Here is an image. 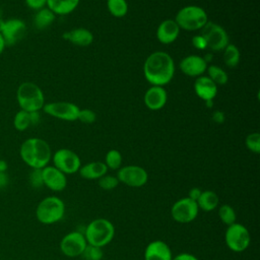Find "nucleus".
I'll use <instances>...</instances> for the list:
<instances>
[{"instance_id":"obj_1","label":"nucleus","mask_w":260,"mask_h":260,"mask_svg":"<svg viewBox=\"0 0 260 260\" xmlns=\"http://www.w3.org/2000/svg\"><path fill=\"white\" fill-rule=\"evenodd\" d=\"M174 74L175 62L167 52H153L144 61L143 75L151 85L164 86L173 79Z\"/></svg>"},{"instance_id":"obj_2","label":"nucleus","mask_w":260,"mask_h":260,"mask_svg":"<svg viewBox=\"0 0 260 260\" xmlns=\"http://www.w3.org/2000/svg\"><path fill=\"white\" fill-rule=\"evenodd\" d=\"M21 159L31 169H43L52 159V151L49 143L38 137L25 139L19 149Z\"/></svg>"},{"instance_id":"obj_3","label":"nucleus","mask_w":260,"mask_h":260,"mask_svg":"<svg viewBox=\"0 0 260 260\" xmlns=\"http://www.w3.org/2000/svg\"><path fill=\"white\" fill-rule=\"evenodd\" d=\"M16 101L21 110L27 113L39 112L45 105V95L39 85L25 81L17 87Z\"/></svg>"},{"instance_id":"obj_4","label":"nucleus","mask_w":260,"mask_h":260,"mask_svg":"<svg viewBox=\"0 0 260 260\" xmlns=\"http://www.w3.org/2000/svg\"><path fill=\"white\" fill-rule=\"evenodd\" d=\"M83 235L87 244L103 248L114 239L115 226L107 218H95L87 224Z\"/></svg>"},{"instance_id":"obj_5","label":"nucleus","mask_w":260,"mask_h":260,"mask_svg":"<svg viewBox=\"0 0 260 260\" xmlns=\"http://www.w3.org/2000/svg\"><path fill=\"white\" fill-rule=\"evenodd\" d=\"M174 20L180 29L194 31L201 29L207 23L208 16L202 7L197 5H187L177 12Z\"/></svg>"},{"instance_id":"obj_6","label":"nucleus","mask_w":260,"mask_h":260,"mask_svg":"<svg viewBox=\"0 0 260 260\" xmlns=\"http://www.w3.org/2000/svg\"><path fill=\"white\" fill-rule=\"evenodd\" d=\"M65 214V203L57 196H48L40 201L36 209L37 219L44 224L60 221Z\"/></svg>"},{"instance_id":"obj_7","label":"nucleus","mask_w":260,"mask_h":260,"mask_svg":"<svg viewBox=\"0 0 260 260\" xmlns=\"http://www.w3.org/2000/svg\"><path fill=\"white\" fill-rule=\"evenodd\" d=\"M224 242L231 251L239 253L245 251L249 247L251 243V236L245 225L235 222L226 228Z\"/></svg>"},{"instance_id":"obj_8","label":"nucleus","mask_w":260,"mask_h":260,"mask_svg":"<svg viewBox=\"0 0 260 260\" xmlns=\"http://www.w3.org/2000/svg\"><path fill=\"white\" fill-rule=\"evenodd\" d=\"M201 29V36L205 39L207 48L210 50L222 51L230 44L228 32L221 25L212 21H207Z\"/></svg>"},{"instance_id":"obj_9","label":"nucleus","mask_w":260,"mask_h":260,"mask_svg":"<svg viewBox=\"0 0 260 260\" xmlns=\"http://www.w3.org/2000/svg\"><path fill=\"white\" fill-rule=\"evenodd\" d=\"M53 166L65 175L75 174L81 167L80 157L76 152L68 148H60L52 155Z\"/></svg>"},{"instance_id":"obj_10","label":"nucleus","mask_w":260,"mask_h":260,"mask_svg":"<svg viewBox=\"0 0 260 260\" xmlns=\"http://www.w3.org/2000/svg\"><path fill=\"white\" fill-rule=\"evenodd\" d=\"M199 212L197 202L189 197H183L177 200L171 207L173 219L179 223H189L196 219Z\"/></svg>"},{"instance_id":"obj_11","label":"nucleus","mask_w":260,"mask_h":260,"mask_svg":"<svg viewBox=\"0 0 260 260\" xmlns=\"http://www.w3.org/2000/svg\"><path fill=\"white\" fill-rule=\"evenodd\" d=\"M116 177L119 180V183H123L133 188L142 187L148 181V174L146 170L135 165L121 167L118 170Z\"/></svg>"},{"instance_id":"obj_12","label":"nucleus","mask_w":260,"mask_h":260,"mask_svg":"<svg viewBox=\"0 0 260 260\" xmlns=\"http://www.w3.org/2000/svg\"><path fill=\"white\" fill-rule=\"evenodd\" d=\"M42 110L49 116L59 120L72 122L77 120L80 109L70 102H52L45 104Z\"/></svg>"},{"instance_id":"obj_13","label":"nucleus","mask_w":260,"mask_h":260,"mask_svg":"<svg viewBox=\"0 0 260 260\" xmlns=\"http://www.w3.org/2000/svg\"><path fill=\"white\" fill-rule=\"evenodd\" d=\"M0 34L4 40L5 46H13L24 38L26 34V24L19 18L3 20L0 25Z\"/></svg>"},{"instance_id":"obj_14","label":"nucleus","mask_w":260,"mask_h":260,"mask_svg":"<svg viewBox=\"0 0 260 260\" xmlns=\"http://www.w3.org/2000/svg\"><path fill=\"white\" fill-rule=\"evenodd\" d=\"M87 242L80 232H70L66 234L60 242V250L67 257H78L83 253Z\"/></svg>"},{"instance_id":"obj_15","label":"nucleus","mask_w":260,"mask_h":260,"mask_svg":"<svg viewBox=\"0 0 260 260\" xmlns=\"http://www.w3.org/2000/svg\"><path fill=\"white\" fill-rule=\"evenodd\" d=\"M44 186L54 192L63 191L67 186V178L64 173L54 166H47L42 169Z\"/></svg>"},{"instance_id":"obj_16","label":"nucleus","mask_w":260,"mask_h":260,"mask_svg":"<svg viewBox=\"0 0 260 260\" xmlns=\"http://www.w3.org/2000/svg\"><path fill=\"white\" fill-rule=\"evenodd\" d=\"M180 70L187 76L199 77L206 71L207 63L203 57L198 55H189L184 57L180 62Z\"/></svg>"},{"instance_id":"obj_17","label":"nucleus","mask_w":260,"mask_h":260,"mask_svg":"<svg viewBox=\"0 0 260 260\" xmlns=\"http://www.w3.org/2000/svg\"><path fill=\"white\" fill-rule=\"evenodd\" d=\"M168 101V93L164 86H150L144 93L143 102L147 109L158 111L165 107Z\"/></svg>"},{"instance_id":"obj_18","label":"nucleus","mask_w":260,"mask_h":260,"mask_svg":"<svg viewBox=\"0 0 260 260\" xmlns=\"http://www.w3.org/2000/svg\"><path fill=\"white\" fill-rule=\"evenodd\" d=\"M173 254L170 246L161 241L150 242L144 250V260H172Z\"/></svg>"},{"instance_id":"obj_19","label":"nucleus","mask_w":260,"mask_h":260,"mask_svg":"<svg viewBox=\"0 0 260 260\" xmlns=\"http://www.w3.org/2000/svg\"><path fill=\"white\" fill-rule=\"evenodd\" d=\"M180 35V27L174 19L162 20L156 28V38L159 43L170 45L174 43Z\"/></svg>"},{"instance_id":"obj_20","label":"nucleus","mask_w":260,"mask_h":260,"mask_svg":"<svg viewBox=\"0 0 260 260\" xmlns=\"http://www.w3.org/2000/svg\"><path fill=\"white\" fill-rule=\"evenodd\" d=\"M193 87L196 95L204 102L212 101L217 94V85L205 75L196 77Z\"/></svg>"},{"instance_id":"obj_21","label":"nucleus","mask_w":260,"mask_h":260,"mask_svg":"<svg viewBox=\"0 0 260 260\" xmlns=\"http://www.w3.org/2000/svg\"><path fill=\"white\" fill-rule=\"evenodd\" d=\"M63 39L77 47H87L93 42L92 32L84 27H76L62 35Z\"/></svg>"},{"instance_id":"obj_22","label":"nucleus","mask_w":260,"mask_h":260,"mask_svg":"<svg viewBox=\"0 0 260 260\" xmlns=\"http://www.w3.org/2000/svg\"><path fill=\"white\" fill-rule=\"evenodd\" d=\"M108 168L104 161H90L80 167L78 173L85 180H99L106 175Z\"/></svg>"},{"instance_id":"obj_23","label":"nucleus","mask_w":260,"mask_h":260,"mask_svg":"<svg viewBox=\"0 0 260 260\" xmlns=\"http://www.w3.org/2000/svg\"><path fill=\"white\" fill-rule=\"evenodd\" d=\"M80 0H47L48 8L55 15H67L73 12Z\"/></svg>"},{"instance_id":"obj_24","label":"nucleus","mask_w":260,"mask_h":260,"mask_svg":"<svg viewBox=\"0 0 260 260\" xmlns=\"http://www.w3.org/2000/svg\"><path fill=\"white\" fill-rule=\"evenodd\" d=\"M196 202L199 209L205 212H209L214 210L218 206L219 197L214 191L205 190V191H202V193L200 194Z\"/></svg>"},{"instance_id":"obj_25","label":"nucleus","mask_w":260,"mask_h":260,"mask_svg":"<svg viewBox=\"0 0 260 260\" xmlns=\"http://www.w3.org/2000/svg\"><path fill=\"white\" fill-rule=\"evenodd\" d=\"M56 15L47 7L37 11L34 17V24L38 29H45L49 27L55 20Z\"/></svg>"},{"instance_id":"obj_26","label":"nucleus","mask_w":260,"mask_h":260,"mask_svg":"<svg viewBox=\"0 0 260 260\" xmlns=\"http://www.w3.org/2000/svg\"><path fill=\"white\" fill-rule=\"evenodd\" d=\"M207 76L218 86V85H224L229 81L228 73L219 66L217 65H210L206 68Z\"/></svg>"},{"instance_id":"obj_27","label":"nucleus","mask_w":260,"mask_h":260,"mask_svg":"<svg viewBox=\"0 0 260 260\" xmlns=\"http://www.w3.org/2000/svg\"><path fill=\"white\" fill-rule=\"evenodd\" d=\"M222 51H223L224 64L231 68L236 67L239 64L240 58H241L239 49L235 45L229 44Z\"/></svg>"},{"instance_id":"obj_28","label":"nucleus","mask_w":260,"mask_h":260,"mask_svg":"<svg viewBox=\"0 0 260 260\" xmlns=\"http://www.w3.org/2000/svg\"><path fill=\"white\" fill-rule=\"evenodd\" d=\"M107 8L114 17H123L128 12V3L126 0H107Z\"/></svg>"},{"instance_id":"obj_29","label":"nucleus","mask_w":260,"mask_h":260,"mask_svg":"<svg viewBox=\"0 0 260 260\" xmlns=\"http://www.w3.org/2000/svg\"><path fill=\"white\" fill-rule=\"evenodd\" d=\"M123 156L122 153L117 149H110L105 156V165L108 170H119L122 167Z\"/></svg>"},{"instance_id":"obj_30","label":"nucleus","mask_w":260,"mask_h":260,"mask_svg":"<svg viewBox=\"0 0 260 260\" xmlns=\"http://www.w3.org/2000/svg\"><path fill=\"white\" fill-rule=\"evenodd\" d=\"M218 216L222 221V223H224L226 226L235 223L237 219V214L235 209L229 204H222L219 206Z\"/></svg>"},{"instance_id":"obj_31","label":"nucleus","mask_w":260,"mask_h":260,"mask_svg":"<svg viewBox=\"0 0 260 260\" xmlns=\"http://www.w3.org/2000/svg\"><path fill=\"white\" fill-rule=\"evenodd\" d=\"M13 125L14 128L18 131H24L30 126V118H29V113L19 110L13 119Z\"/></svg>"},{"instance_id":"obj_32","label":"nucleus","mask_w":260,"mask_h":260,"mask_svg":"<svg viewBox=\"0 0 260 260\" xmlns=\"http://www.w3.org/2000/svg\"><path fill=\"white\" fill-rule=\"evenodd\" d=\"M104 256L103 248L96 247L93 245L87 244L83 253L81 254V257L83 260H102Z\"/></svg>"},{"instance_id":"obj_33","label":"nucleus","mask_w":260,"mask_h":260,"mask_svg":"<svg viewBox=\"0 0 260 260\" xmlns=\"http://www.w3.org/2000/svg\"><path fill=\"white\" fill-rule=\"evenodd\" d=\"M98 184L101 189L105 191H110L115 189L119 185V180L117 179L116 176L106 174L98 180Z\"/></svg>"},{"instance_id":"obj_34","label":"nucleus","mask_w":260,"mask_h":260,"mask_svg":"<svg viewBox=\"0 0 260 260\" xmlns=\"http://www.w3.org/2000/svg\"><path fill=\"white\" fill-rule=\"evenodd\" d=\"M245 144L250 151L254 153H259L260 152V134L258 132L250 133L245 139Z\"/></svg>"},{"instance_id":"obj_35","label":"nucleus","mask_w":260,"mask_h":260,"mask_svg":"<svg viewBox=\"0 0 260 260\" xmlns=\"http://www.w3.org/2000/svg\"><path fill=\"white\" fill-rule=\"evenodd\" d=\"M28 181L30 186L34 188H41L42 186H44L42 169H32V171L29 173Z\"/></svg>"},{"instance_id":"obj_36","label":"nucleus","mask_w":260,"mask_h":260,"mask_svg":"<svg viewBox=\"0 0 260 260\" xmlns=\"http://www.w3.org/2000/svg\"><path fill=\"white\" fill-rule=\"evenodd\" d=\"M77 120L84 124H91L96 120V114L90 109H80Z\"/></svg>"},{"instance_id":"obj_37","label":"nucleus","mask_w":260,"mask_h":260,"mask_svg":"<svg viewBox=\"0 0 260 260\" xmlns=\"http://www.w3.org/2000/svg\"><path fill=\"white\" fill-rule=\"evenodd\" d=\"M191 42H192L193 47L196 48L197 50H205V49H207V43H206L205 39L201 35L194 36L192 38Z\"/></svg>"},{"instance_id":"obj_38","label":"nucleus","mask_w":260,"mask_h":260,"mask_svg":"<svg viewBox=\"0 0 260 260\" xmlns=\"http://www.w3.org/2000/svg\"><path fill=\"white\" fill-rule=\"evenodd\" d=\"M25 4L34 10H40L47 5V0H24Z\"/></svg>"},{"instance_id":"obj_39","label":"nucleus","mask_w":260,"mask_h":260,"mask_svg":"<svg viewBox=\"0 0 260 260\" xmlns=\"http://www.w3.org/2000/svg\"><path fill=\"white\" fill-rule=\"evenodd\" d=\"M172 260H198V258L191 253L183 252V253H180V254L176 255L175 257H173Z\"/></svg>"},{"instance_id":"obj_40","label":"nucleus","mask_w":260,"mask_h":260,"mask_svg":"<svg viewBox=\"0 0 260 260\" xmlns=\"http://www.w3.org/2000/svg\"><path fill=\"white\" fill-rule=\"evenodd\" d=\"M201 193H202V190H201L200 188H198V187H193L192 189H190V191H189L187 197H189L190 199H192V200H194V201H197V199L199 198V196H200Z\"/></svg>"},{"instance_id":"obj_41","label":"nucleus","mask_w":260,"mask_h":260,"mask_svg":"<svg viewBox=\"0 0 260 260\" xmlns=\"http://www.w3.org/2000/svg\"><path fill=\"white\" fill-rule=\"evenodd\" d=\"M212 120L217 123V124H221L224 122L225 120V116H224V113L221 112V111H215L213 114H212Z\"/></svg>"},{"instance_id":"obj_42","label":"nucleus","mask_w":260,"mask_h":260,"mask_svg":"<svg viewBox=\"0 0 260 260\" xmlns=\"http://www.w3.org/2000/svg\"><path fill=\"white\" fill-rule=\"evenodd\" d=\"M8 176L5 172H0V189L5 188L8 185Z\"/></svg>"},{"instance_id":"obj_43","label":"nucleus","mask_w":260,"mask_h":260,"mask_svg":"<svg viewBox=\"0 0 260 260\" xmlns=\"http://www.w3.org/2000/svg\"><path fill=\"white\" fill-rule=\"evenodd\" d=\"M30 118V125H36L40 122V114L39 112H31L29 113Z\"/></svg>"},{"instance_id":"obj_44","label":"nucleus","mask_w":260,"mask_h":260,"mask_svg":"<svg viewBox=\"0 0 260 260\" xmlns=\"http://www.w3.org/2000/svg\"><path fill=\"white\" fill-rule=\"evenodd\" d=\"M8 166H7V162L3 159H0V172H6Z\"/></svg>"},{"instance_id":"obj_45","label":"nucleus","mask_w":260,"mask_h":260,"mask_svg":"<svg viewBox=\"0 0 260 260\" xmlns=\"http://www.w3.org/2000/svg\"><path fill=\"white\" fill-rule=\"evenodd\" d=\"M4 48H5V43H4V40H3V38H2V36L0 34V55L3 52Z\"/></svg>"},{"instance_id":"obj_46","label":"nucleus","mask_w":260,"mask_h":260,"mask_svg":"<svg viewBox=\"0 0 260 260\" xmlns=\"http://www.w3.org/2000/svg\"><path fill=\"white\" fill-rule=\"evenodd\" d=\"M205 104H206V107H207V108H211V107L213 106L212 101H206V102H205Z\"/></svg>"},{"instance_id":"obj_47","label":"nucleus","mask_w":260,"mask_h":260,"mask_svg":"<svg viewBox=\"0 0 260 260\" xmlns=\"http://www.w3.org/2000/svg\"><path fill=\"white\" fill-rule=\"evenodd\" d=\"M2 22H3V19H2V9L0 7V25H1Z\"/></svg>"}]
</instances>
